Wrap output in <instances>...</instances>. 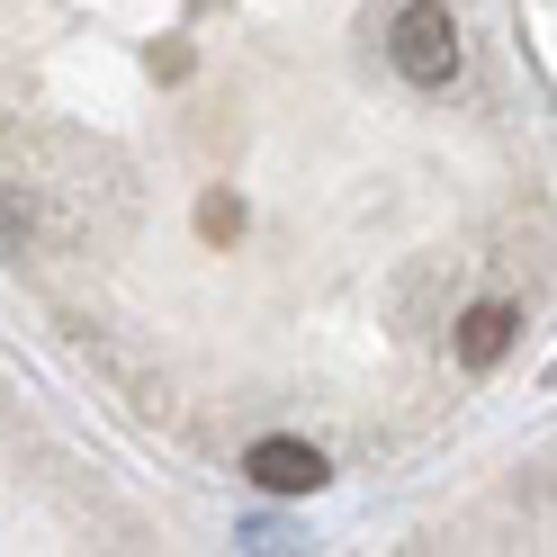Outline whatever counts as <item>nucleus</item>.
<instances>
[{
    "label": "nucleus",
    "instance_id": "f257e3e1",
    "mask_svg": "<svg viewBox=\"0 0 557 557\" xmlns=\"http://www.w3.org/2000/svg\"><path fill=\"white\" fill-rule=\"evenodd\" d=\"M387 63H396V82L405 90H449L459 82V18H449V0H405V10L387 18Z\"/></svg>",
    "mask_w": 557,
    "mask_h": 557
},
{
    "label": "nucleus",
    "instance_id": "f03ea898",
    "mask_svg": "<svg viewBox=\"0 0 557 557\" xmlns=\"http://www.w3.org/2000/svg\"><path fill=\"white\" fill-rule=\"evenodd\" d=\"M324 476H333V468H324V449H315V441L270 432V441H252V449H243V485H261V495H278V504H306Z\"/></svg>",
    "mask_w": 557,
    "mask_h": 557
},
{
    "label": "nucleus",
    "instance_id": "7ed1b4c3",
    "mask_svg": "<svg viewBox=\"0 0 557 557\" xmlns=\"http://www.w3.org/2000/svg\"><path fill=\"white\" fill-rule=\"evenodd\" d=\"M512 342H521V306H504V297H476L459 324H449V351H459V369H504L512 360Z\"/></svg>",
    "mask_w": 557,
    "mask_h": 557
},
{
    "label": "nucleus",
    "instance_id": "20e7f679",
    "mask_svg": "<svg viewBox=\"0 0 557 557\" xmlns=\"http://www.w3.org/2000/svg\"><path fill=\"white\" fill-rule=\"evenodd\" d=\"M234 540H243V548H297V531H288V521H243Z\"/></svg>",
    "mask_w": 557,
    "mask_h": 557
}]
</instances>
